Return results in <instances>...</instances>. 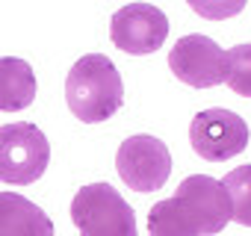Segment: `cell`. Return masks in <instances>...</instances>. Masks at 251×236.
<instances>
[{
    "instance_id": "1",
    "label": "cell",
    "mask_w": 251,
    "mask_h": 236,
    "mask_svg": "<svg viewBox=\"0 0 251 236\" xmlns=\"http://www.w3.org/2000/svg\"><path fill=\"white\" fill-rule=\"evenodd\" d=\"M65 100L68 109L86 124L112 118L124 103V83L118 68L103 53H86L68 71Z\"/></svg>"
},
{
    "instance_id": "2",
    "label": "cell",
    "mask_w": 251,
    "mask_h": 236,
    "mask_svg": "<svg viewBox=\"0 0 251 236\" xmlns=\"http://www.w3.org/2000/svg\"><path fill=\"white\" fill-rule=\"evenodd\" d=\"M80 236H136V212L109 183H89L71 201Z\"/></svg>"
},
{
    "instance_id": "3",
    "label": "cell",
    "mask_w": 251,
    "mask_h": 236,
    "mask_svg": "<svg viewBox=\"0 0 251 236\" xmlns=\"http://www.w3.org/2000/svg\"><path fill=\"white\" fill-rule=\"evenodd\" d=\"M50 163L48 136L30 121L0 127V180L12 186L36 183Z\"/></svg>"
},
{
    "instance_id": "4",
    "label": "cell",
    "mask_w": 251,
    "mask_h": 236,
    "mask_svg": "<svg viewBox=\"0 0 251 236\" xmlns=\"http://www.w3.org/2000/svg\"><path fill=\"white\" fill-rule=\"evenodd\" d=\"M115 168H118V177L130 189L154 192V189H163L172 174V154L166 142L139 133L121 142L115 154Z\"/></svg>"
},
{
    "instance_id": "5",
    "label": "cell",
    "mask_w": 251,
    "mask_h": 236,
    "mask_svg": "<svg viewBox=\"0 0 251 236\" xmlns=\"http://www.w3.org/2000/svg\"><path fill=\"white\" fill-rule=\"evenodd\" d=\"M189 142L192 151L207 163H225L245 151L248 124L230 109H204L189 124Z\"/></svg>"
},
{
    "instance_id": "6",
    "label": "cell",
    "mask_w": 251,
    "mask_h": 236,
    "mask_svg": "<svg viewBox=\"0 0 251 236\" xmlns=\"http://www.w3.org/2000/svg\"><path fill=\"white\" fill-rule=\"evenodd\" d=\"M172 74L192 89H213L227 77V53L207 36L192 33L177 39L169 53Z\"/></svg>"
},
{
    "instance_id": "7",
    "label": "cell",
    "mask_w": 251,
    "mask_h": 236,
    "mask_svg": "<svg viewBox=\"0 0 251 236\" xmlns=\"http://www.w3.org/2000/svg\"><path fill=\"white\" fill-rule=\"evenodd\" d=\"M112 45L124 53L145 56L163 47L169 36V18L151 3H127L112 15Z\"/></svg>"
},
{
    "instance_id": "8",
    "label": "cell",
    "mask_w": 251,
    "mask_h": 236,
    "mask_svg": "<svg viewBox=\"0 0 251 236\" xmlns=\"http://www.w3.org/2000/svg\"><path fill=\"white\" fill-rule=\"evenodd\" d=\"M175 198L189 212L198 236H213V233L225 230V224L230 221V198H227L222 180H216L210 174L183 177L180 186L175 189Z\"/></svg>"
},
{
    "instance_id": "9",
    "label": "cell",
    "mask_w": 251,
    "mask_h": 236,
    "mask_svg": "<svg viewBox=\"0 0 251 236\" xmlns=\"http://www.w3.org/2000/svg\"><path fill=\"white\" fill-rule=\"evenodd\" d=\"M0 236H53V221L30 198L0 192Z\"/></svg>"
},
{
    "instance_id": "10",
    "label": "cell",
    "mask_w": 251,
    "mask_h": 236,
    "mask_svg": "<svg viewBox=\"0 0 251 236\" xmlns=\"http://www.w3.org/2000/svg\"><path fill=\"white\" fill-rule=\"evenodd\" d=\"M36 97V74L18 56H0V109L18 112Z\"/></svg>"
},
{
    "instance_id": "11",
    "label": "cell",
    "mask_w": 251,
    "mask_h": 236,
    "mask_svg": "<svg viewBox=\"0 0 251 236\" xmlns=\"http://www.w3.org/2000/svg\"><path fill=\"white\" fill-rule=\"evenodd\" d=\"M148 233L151 236H198L189 212L183 204L172 195L166 201H157L148 212Z\"/></svg>"
},
{
    "instance_id": "12",
    "label": "cell",
    "mask_w": 251,
    "mask_h": 236,
    "mask_svg": "<svg viewBox=\"0 0 251 236\" xmlns=\"http://www.w3.org/2000/svg\"><path fill=\"white\" fill-rule=\"evenodd\" d=\"M222 186L230 198V218L242 227H251V165H239L227 171Z\"/></svg>"
},
{
    "instance_id": "13",
    "label": "cell",
    "mask_w": 251,
    "mask_h": 236,
    "mask_svg": "<svg viewBox=\"0 0 251 236\" xmlns=\"http://www.w3.org/2000/svg\"><path fill=\"white\" fill-rule=\"evenodd\" d=\"M225 83L242 94L251 97V45H236L227 50V77Z\"/></svg>"
}]
</instances>
